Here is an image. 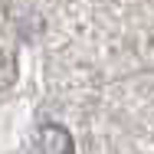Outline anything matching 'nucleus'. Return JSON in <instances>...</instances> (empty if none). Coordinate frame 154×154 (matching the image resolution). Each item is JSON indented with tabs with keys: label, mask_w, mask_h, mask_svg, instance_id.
I'll return each instance as SVG.
<instances>
[{
	"label": "nucleus",
	"mask_w": 154,
	"mask_h": 154,
	"mask_svg": "<svg viewBox=\"0 0 154 154\" xmlns=\"http://www.w3.org/2000/svg\"><path fill=\"white\" fill-rule=\"evenodd\" d=\"M33 154H75L72 144V134L62 128V125L49 122L36 131V141H33Z\"/></svg>",
	"instance_id": "nucleus-1"
}]
</instances>
